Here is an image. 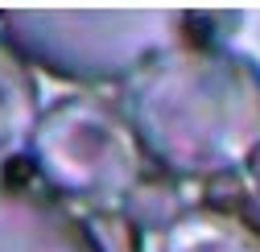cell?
<instances>
[{
	"mask_svg": "<svg viewBox=\"0 0 260 252\" xmlns=\"http://www.w3.org/2000/svg\"><path fill=\"white\" fill-rule=\"evenodd\" d=\"M124 116L170 178L211 182L260 157V62L227 42H190L124 83Z\"/></svg>",
	"mask_w": 260,
	"mask_h": 252,
	"instance_id": "6da1fadb",
	"label": "cell"
},
{
	"mask_svg": "<svg viewBox=\"0 0 260 252\" xmlns=\"http://www.w3.org/2000/svg\"><path fill=\"white\" fill-rule=\"evenodd\" d=\"M240 17L178 13V9H9L0 13L5 38L29 67L67 83H128L153 58L190 42H223L215 29Z\"/></svg>",
	"mask_w": 260,
	"mask_h": 252,
	"instance_id": "7a4b0ae2",
	"label": "cell"
},
{
	"mask_svg": "<svg viewBox=\"0 0 260 252\" xmlns=\"http://www.w3.org/2000/svg\"><path fill=\"white\" fill-rule=\"evenodd\" d=\"M29 162L54 199L91 211L124 207L149 174V157L124 116L120 100L75 91L42 108L29 137Z\"/></svg>",
	"mask_w": 260,
	"mask_h": 252,
	"instance_id": "3957f363",
	"label": "cell"
},
{
	"mask_svg": "<svg viewBox=\"0 0 260 252\" xmlns=\"http://www.w3.org/2000/svg\"><path fill=\"white\" fill-rule=\"evenodd\" d=\"M0 252H95L87 219L62 199L0 182Z\"/></svg>",
	"mask_w": 260,
	"mask_h": 252,
	"instance_id": "277c9868",
	"label": "cell"
},
{
	"mask_svg": "<svg viewBox=\"0 0 260 252\" xmlns=\"http://www.w3.org/2000/svg\"><path fill=\"white\" fill-rule=\"evenodd\" d=\"M157 252H260V219L232 203H190L161 232Z\"/></svg>",
	"mask_w": 260,
	"mask_h": 252,
	"instance_id": "5b68a950",
	"label": "cell"
},
{
	"mask_svg": "<svg viewBox=\"0 0 260 252\" xmlns=\"http://www.w3.org/2000/svg\"><path fill=\"white\" fill-rule=\"evenodd\" d=\"M38 120H42V96L34 67L0 38V170L21 149H29Z\"/></svg>",
	"mask_w": 260,
	"mask_h": 252,
	"instance_id": "8992f818",
	"label": "cell"
},
{
	"mask_svg": "<svg viewBox=\"0 0 260 252\" xmlns=\"http://www.w3.org/2000/svg\"><path fill=\"white\" fill-rule=\"evenodd\" d=\"M120 211L133 219L141 232H157V236H161L186 207H182V199H178L174 178L157 170V174H145V182L137 186L133 195H128V203H124Z\"/></svg>",
	"mask_w": 260,
	"mask_h": 252,
	"instance_id": "52a82bcc",
	"label": "cell"
},
{
	"mask_svg": "<svg viewBox=\"0 0 260 252\" xmlns=\"http://www.w3.org/2000/svg\"><path fill=\"white\" fill-rule=\"evenodd\" d=\"M87 232H91L95 252H141V248H145V232H141L120 207H112V211H91V215H87Z\"/></svg>",
	"mask_w": 260,
	"mask_h": 252,
	"instance_id": "ba28073f",
	"label": "cell"
}]
</instances>
